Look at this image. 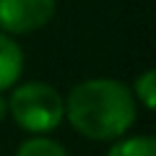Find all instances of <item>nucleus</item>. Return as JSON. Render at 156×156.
<instances>
[{
    "label": "nucleus",
    "instance_id": "nucleus-8",
    "mask_svg": "<svg viewBox=\"0 0 156 156\" xmlns=\"http://www.w3.org/2000/svg\"><path fill=\"white\" fill-rule=\"evenodd\" d=\"M5 117H8V99L3 96V91H0V122H3Z\"/></svg>",
    "mask_w": 156,
    "mask_h": 156
},
{
    "label": "nucleus",
    "instance_id": "nucleus-4",
    "mask_svg": "<svg viewBox=\"0 0 156 156\" xmlns=\"http://www.w3.org/2000/svg\"><path fill=\"white\" fill-rule=\"evenodd\" d=\"M23 73V52L21 47L0 31V91H8Z\"/></svg>",
    "mask_w": 156,
    "mask_h": 156
},
{
    "label": "nucleus",
    "instance_id": "nucleus-5",
    "mask_svg": "<svg viewBox=\"0 0 156 156\" xmlns=\"http://www.w3.org/2000/svg\"><path fill=\"white\" fill-rule=\"evenodd\" d=\"M107 156H156V140L151 135L122 138L107 151Z\"/></svg>",
    "mask_w": 156,
    "mask_h": 156
},
{
    "label": "nucleus",
    "instance_id": "nucleus-7",
    "mask_svg": "<svg viewBox=\"0 0 156 156\" xmlns=\"http://www.w3.org/2000/svg\"><path fill=\"white\" fill-rule=\"evenodd\" d=\"M156 73L154 70H146L140 73L138 78H135V99L140 101V104L146 107V109H154L156 107Z\"/></svg>",
    "mask_w": 156,
    "mask_h": 156
},
{
    "label": "nucleus",
    "instance_id": "nucleus-1",
    "mask_svg": "<svg viewBox=\"0 0 156 156\" xmlns=\"http://www.w3.org/2000/svg\"><path fill=\"white\" fill-rule=\"evenodd\" d=\"M65 117L73 130L91 140H115L135 122V96L117 78H89L65 96Z\"/></svg>",
    "mask_w": 156,
    "mask_h": 156
},
{
    "label": "nucleus",
    "instance_id": "nucleus-6",
    "mask_svg": "<svg viewBox=\"0 0 156 156\" xmlns=\"http://www.w3.org/2000/svg\"><path fill=\"white\" fill-rule=\"evenodd\" d=\"M16 156H68V151L62 148L57 140L50 138H29L18 146Z\"/></svg>",
    "mask_w": 156,
    "mask_h": 156
},
{
    "label": "nucleus",
    "instance_id": "nucleus-3",
    "mask_svg": "<svg viewBox=\"0 0 156 156\" xmlns=\"http://www.w3.org/2000/svg\"><path fill=\"white\" fill-rule=\"evenodd\" d=\"M55 8L57 0H0V31L31 34L52 21Z\"/></svg>",
    "mask_w": 156,
    "mask_h": 156
},
{
    "label": "nucleus",
    "instance_id": "nucleus-2",
    "mask_svg": "<svg viewBox=\"0 0 156 156\" xmlns=\"http://www.w3.org/2000/svg\"><path fill=\"white\" fill-rule=\"evenodd\" d=\"M8 112L18 128L44 135L50 130L60 128L62 117H65V101H62L60 91L52 89L50 83L29 81V83H21L11 91Z\"/></svg>",
    "mask_w": 156,
    "mask_h": 156
}]
</instances>
